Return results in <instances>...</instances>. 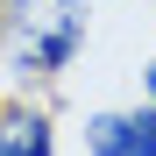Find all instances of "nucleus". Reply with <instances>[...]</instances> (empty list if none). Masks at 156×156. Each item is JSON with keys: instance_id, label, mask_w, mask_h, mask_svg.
<instances>
[{"instance_id": "1", "label": "nucleus", "mask_w": 156, "mask_h": 156, "mask_svg": "<svg viewBox=\"0 0 156 156\" xmlns=\"http://www.w3.org/2000/svg\"><path fill=\"white\" fill-rule=\"evenodd\" d=\"M78 36H85L78 0H14V64L29 78H57L71 64Z\"/></svg>"}, {"instance_id": "2", "label": "nucleus", "mask_w": 156, "mask_h": 156, "mask_svg": "<svg viewBox=\"0 0 156 156\" xmlns=\"http://www.w3.org/2000/svg\"><path fill=\"white\" fill-rule=\"evenodd\" d=\"M0 156H57L50 121H43V114H29V107L0 114Z\"/></svg>"}, {"instance_id": "3", "label": "nucleus", "mask_w": 156, "mask_h": 156, "mask_svg": "<svg viewBox=\"0 0 156 156\" xmlns=\"http://www.w3.org/2000/svg\"><path fill=\"white\" fill-rule=\"evenodd\" d=\"M85 149L92 156H128V114H92L85 121Z\"/></svg>"}, {"instance_id": "4", "label": "nucleus", "mask_w": 156, "mask_h": 156, "mask_svg": "<svg viewBox=\"0 0 156 156\" xmlns=\"http://www.w3.org/2000/svg\"><path fill=\"white\" fill-rule=\"evenodd\" d=\"M128 156H156V107L128 114Z\"/></svg>"}, {"instance_id": "5", "label": "nucleus", "mask_w": 156, "mask_h": 156, "mask_svg": "<svg viewBox=\"0 0 156 156\" xmlns=\"http://www.w3.org/2000/svg\"><path fill=\"white\" fill-rule=\"evenodd\" d=\"M149 107H156V57H149Z\"/></svg>"}]
</instances>
